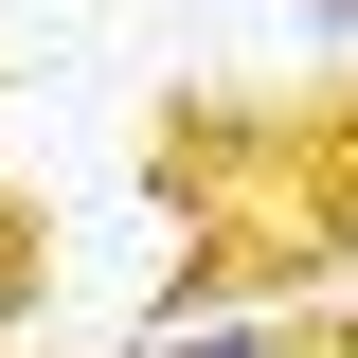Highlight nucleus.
Segmentation results:
<instances>
[{
	"mask_svg": "<svg viewBox=\"0 0 358 358\" xmlns=\"http://www.w3.org/2000/svg\"><path fill=\"white\" fill-rule=\"evenodd\" d=\"M36 305V215H18V197H0V322Z\"/></svg>",
	"mask_w": 358,
	"mask_h": 358,
	"instance_id": "1",
	"label": "nucleus"
}]
</instances>
